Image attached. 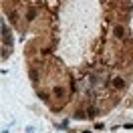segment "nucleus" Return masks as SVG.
I'll use <instances>...</instances> for the list:
<instances>
[{
  "label": "nucleus",
  "mask_w": 133,
  "mask_h": 133,
  "mask_svg": "<svg viewBox=\"0 0 133 133\" xmlns=\"http://www.w3.org/2000/svg\"><path fill=\"white\" fill-rule=\"evenodd\" d=\"M113 32H115V36H117V38H125V28L121 26V24H117Z\"/></svg>",
  "instance_id": "obj_2"
},
{
  "label": "nucleus",
  "mask_w": 133,
  "mask_h": 133,
  "mask_svg": "<svg viewBox=\"0 0 133 133\" xmlns=\"http://www.w3.org/2000/svg\"><path fill=\"white\" fill-rule=\"evenodd\" d=\"M30 79H32V81H38V73H36V71H34V69H32V71H30Z\"/></svg>",
  "instance_id": "obj_4"
},
{
  "label": "nucleus",
  "mask_w": 133,
  "mask_h": 133,
  "mask_svg": "<svg viewBox=\"0 0 133 133\" xmlns=\"http://www.w3.org/2000/svg\"><path fill=\"white\" fill-rule=\"evenodd\" d=\"M87 117H91V119H93V117H95V109H89V111H87Z\"/></svg>",
  "instance_id": "obj_7"
},
{
  "label": "nucleus",
  "mask_w": 133,
  "mask_h": 133,
  "mask_svg": "<svg viewBox=\"0 0 133 133\" xmlns=\"http://www.w3.org/2000/svg\"><path fill=\"white\" fill-rule=\"evenodd\" d=\"M38 97H40L42 101H49V93H42V91H40V93H38Z\"/></svg>",
  "instance_id": "obj_6"
},
{
  "label": "nucleus",
  "mask_w": 133,
  "mask_h": 133,
  "mask_svg": "<svg viewBox=\"0 0 133 133\" xmlns=\"http://www.w3.org/2000/svg\"><path fill=\"white\" fill-rule=\"evenodd\" d=\"M75 117H77V119H85V117H87V113H83V111H77V113H75Z\"/></svg>",
  "instance_id": "obj_5"
},
{
  "label": "nucleus",
  "mask_w": 133,
  "mask_h": 133,
  "mask_svg": "<svg viewBox=\"0 0 133 133\" xmlns=\"http://www.w3.org/2000/svg\"><path fill=\"white\" fill-rule=\"evenodd\" d=\"M53 95H54V97H63V95H65V89H63V87H54Z\"/></svg>",
  "instance_id": "obj_3"
},
{
  "label": "nucleus",
  "mask_w": 133,
  "mask_h": 133,
  "mask_svg": "<svg viewBox=\"0 0 133 133\" xmlns=\"http://www.w3.org/2000/svg\"><path fill=\"white\" fill-rule=\"evenodd\" d=\"M113 87L121 91V89H125V87H127V83H125V79H121V77H117V79L113 81Z\"/></svg>",
  "instance_id": "obj_1"
}]
</instances>
